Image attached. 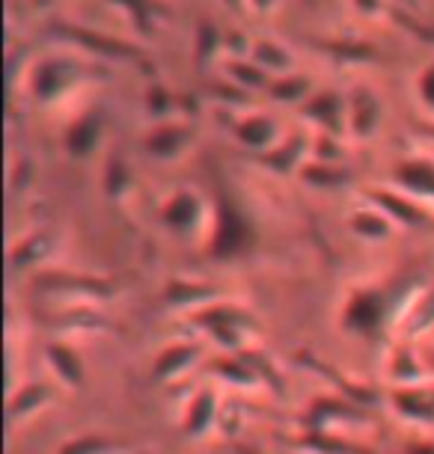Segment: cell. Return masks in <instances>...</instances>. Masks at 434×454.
<instances>
[{
    "label": "cell",
    "mask_w": 434,
    "mask_h": 454,
    "mask_svg": "<svg viewBox=\"0 0 434 454\" xmlns=\"http://www.w3.org/2000/svg\"><path fill=\"white\" fill-rule=\"evenodd\" d=\"M425 291L422 279L405 277L390 282H366V286H354L348 291L343 312H339V324L345 333L369 341H378L387 336L390 327L405 321L407 309L414 300Z\"/></svg>",
    "instance_id": "1"
},
{
    "label": "cell",
    "mask_w": 434,
    "mask_h": 454,
    "mask_svg": "<svg viewBox=\"0 0 434 454\" xmlns=\"http://www.w3.org/2000/svg\"><path fill=\"white\" fill-rule=\"evenodd\" d=\"M259 235L253 226V217L247 208L238 202V196L229 187L220 184L215 196V223H211V238H209V259L215 262H235L244 259L247 253L256 247Z\"/></svg>",
    "instance_id": "2"
},
{
    "label": "cell",
    "mask_w": 434,
    "mask_h": 454,
    "mask_svg": "<svg viewBox=\"0 0 434 454\" xmlns=\"http://www.w3.org/2000/svg\"><path fill=\"white\" fill-rule=\"evenodd\" d=\"M191 324H197V330H202L206 336H211L224 350H244V336L256 330V315H253L241 303H229V300H217L211 306L188 315Z\"/></svg>",
    "instance_id": "3"
},
{
    "label": "cell",
    "mask_w": 434,
    "mask_h": 454,
    "mask_svg": "<svg viewBox=\"0 0 434 454\" xmlns=\"http://www.w3.org/2000/svg\"><path fill=\"white\" fill-rule=\"evenodd\" d=\"M83 78V63L72 57H48L36 63L30 72V96L39 105H51L59 101L69 90H75Z\"/></svg>",
    "instance_id": "4"
},
{
    "label": "cell",
    "mask_w": 434,
    "mask_h": 454,
    "mask_svg": "<svg viewBox=\"0 0 434 454\" xmlns=\"http://www.w3.org/2000/svg\"><path fill=\"white\" fill-rule=\"evenodd\" d=\"M33 291L51 297H66V300H110L116 294V288L101 277H83V273H66V270H48L39 273L33 279Z\"/></svg>",
    "instance_id": "5"
},
{
    "label": "cell",
    "mask_w": 434,
    "mask_h": 454,
    "mask_svg": "<svg viewBox=\"0 0 434 454\" xmlns=\"http://www.w3.org/2000/svg\"><path fill=\"white\" fill-rule=\"evenodd\" d=\"M51 33L57 36L75 42V45L92 51V54L105 57V59H119V63H140L143 59V51L131 42L119 39V36H110V33H99V30H90V27H78V24H54Z\"/></svg>",
    "instance_id": "6"
},
{
    "label": "cell",
    "mask_w": 434,
    "mask_h": 454,
    "mask_svg": "<svg viewBox=\"0 0 434 454\" xmlns=\"http://www.w3.org/2000/svg\"><path fill=\"white\" fill-rule=\"evenodd\" d=\"M366 200H369L372 208H378L384 217L405 229H429L431 226V214L422 208L420 202L411 200V196L398 193V191H387V187H366Z\"/></svg>",
    "instance_id": "7"
},
{
    "label": "cell",
    "mask_w": 434,
    "mask_h": 454,
    "mask_svg": "<svg viewBox=\"0 0 434 454\" xmlns=\"http://www.w3.org/2000/svg\"><path fill=\"white\" fill-rule=\"evenodd\" d=\"M304 119L316 122L330 137L348 134V101L336 90H319L304 101Z\"/></svg>",
    "instance_id": "8"
},
{
    "label": "cell",
    "mask_w": 434,
    "mask_h": 454,
    "mask_svg": "<svg viewBox=\"0 0 434 454\" xmlns=\"http://www.w3.org/2000/svg\"><path fill=\"white\" fill-rule=\"evenodd\" d=\"M101 137H105V110L92 107L63 131V152L75 160H87L99 149Z\"/></svg>",
    "instance_id": "9"
},
{
    "label": "cell",
    "mask_w": 434,
    "mask_h": 454,
    "mask_svg": "<svg viewBox=\"0 0 434 454\" xmlns=\"http://www.w3.org/2000/svg\"><path fill=\"white\" fill-rule=\"evenodd\" d=\"M202 217H206V202L193 191H176L161 205V223L173 235H188L193 229H200Z\"/></svg>",
    "instance_id": "10"
},
{
    "label": "cell",
    "mask_w": 434,
    "mask_h": 454,
    "mask_svg": "<svg viewBox=\"0 0 434 454\" xmlns=\"http://www.w3.org/2000/svg\"><path fill=\"white\" fill-rule=\"evenodd\" d=\"M310 158H312V140H310V134L292 131L283 143H277L274 149L262 152L256 160L265 169H271V173L292 176V173H301V167Z\"/></svg>",
    "instance_id": "11"
},
{
    "label": "cell",
    "mask_w": 434,
    "mask_h": 454,
    "mask_svg": "<svg viewBox=\"0 0 434 454\" xmlns=\"http://www.w3.org/2000/svg\"><path fill=\"white\" fill-rule=\"evenodd\" d=\"M193 131L191 125L185 122H161L152 131L143 137V152L155 160H176L188 152V145L193 143Z\"/></svg>",
    "instance_id": "12"
},
{
    "label": "cell",
    "mask_w": 434,
    "mask_h": 454,
    "mask_svg": "<svg viewBox=\"0 0 434 454\" xmlns=\"http://www.w3.org/2000/svg\"><path fill=\"white\" fill-rule=\"evenodd\" d=\"M351 419H363V407L354 404L351 398L339 395H319L316 401L306 410V427L310 434H330V422L339 425V422H351Z\"/></svg>",
    "instance_id": "13"
},
{
    "label": "cell",
    "mask_w": 434,
    "mask_h": 454,
    "mask_svg": "<svg viewBox=\"0 0 434 454\" xmlns=\"http://www.w3.org/2000/svg\"><path fill=\"white\" fill-rule=\"evenodd\" d=\"M381 116H384V105L369 87H354L348 96V134L354 140H369L378 131Z\"/></svg>",
    "instance_id": "14"
},
{
    "label": "cell",
    "mask_w": 434,
    "mask_h": 454,
    "mask_svg": "<svg viewBox=\"0 0 434 454\" xmlns=\"http://www.w3.org/2000/svg\"><path fill=\"white\" fill-rule=\"evenodd\" d=\"M161 300H164L167 309H188V315H191V312L202 309V306L217 303L220 291L215 286H209V282H202V279L173 277V279H167Z\"/></svg>",
    "instance_id": "15"
},
{
    "label": "cell",
    "mask_w": 434,
    "mask_h": 454,
    "mask_svg": "<svg viewBox=\"0 0 434 454\" xmlns=\"http://www.w3.org/2000/svg\"><path fill=\"white\" fill-rule=\"evenodd\" d=\"M200 356H202V348L197 341H173V345H167L155 356L152 377H155L158 383H176L200 363Z\"/></svg>",
    "instance_id": "16"
},
{
    "label": "cell",
    "mask_w": 434,
    "mask_h": 454,
    "mask_svg": "<svg viewBox=\"0 0 434 454\" xmlns=\"http://www.w3.org/2000/svg\"><path fill=\"white\" fill-rule=\"evenodd\" d=\"M45 363L51 365V372L57 374L59 383H66L69 389H81L87 380V365L83 356L78 354V348L66 339H51L45 345Z\"/></svg>",
    "instance_id": "17"
},
{
    "label": "cell",
    "mask_w": 434,
    "mask_h": 454,
    "mask_svg": "<svg viewBox=\"0 0 434 454\" xmlns=\"http://www.w3.org/2000/svg\"><path fill=\"white\" fill-rule=\"evenodd\" d=\"M390 407L405 422L434 427V392L422 387H396L390 392Z\"/></svg>",
    "instance_id": "18"
},
{
    "label": "cell",
    "mask_w": 434,
    "mask_h": 454,
    "mask_svg": "<svg viewBox=\"0 0 434 454\" xmlns=\"http://www.w3.org/2000/svg\"><path fill=\"white\" fill-rule=\"evenodd\" d=\"M393 182L411 193L414 200L434 202V160L429 158H407L393 167Z\"/></svg>",
    "instance_id": "19"
},
{
    "label": "cell",
    "mask_w": 434,
    "mask_h": 454,
    "mask_svg": "<svg viewBox=\"0 0 434 454\" xmlns=\"http://www.w3.org/2000/svg\"><path fill=\"white\" fill-rule=\"evenodd\" d=\"M235 140L250 152H268L280 143V125L271 114H250L244 119H238L233 128Z\"/></svg>",
    "instance_id": "20"
},
{
    "label": "cell",
    "mask_w": 434,
    "mask_h": 454,
    "mask_svg": "<svg viewBox=\"0 0 434 454\" xmlns=\"http://www.w3.org/2000/svg\"><path fill=\"white\" fill-rule=\"evenodd\" d=\"M217 392L215 387H202L193 392L191 404L185 407V416H182V431L185 436H193V440H200V436H206L211 427L217 425Z\"/></svg>",
    "instance_id": "21"
},
{
    "label": "cell",
    "mask_w": 434,
    "mask_h": 454,
    "mask_svg": "<svg viewBox=\"0 0 434 454\" xmlns=\"http://www.w3.org/2000/svg\"><path fill=\"white\" fill-rule=\"evenodd\" d=\"M54 401V389L42 380H30L24 383L21 389H15L10 395V404H6V422L19 425L24 419H30L33 413H39L42 407Z\"/></svg>",
    "instance_id": "22"
},
{
    "label": "cell",
    "mask_w": 434,
    "mask_h": 454,
    "mask_svg": "<svg viewBox=\"0 0 434 454\" xmlns=\"http://www.w3.org/2000/svg\"><path fill=\"white\" fill-rule=\"evenodd\" d=\"M387 372H390V380H393L396 387H420L425 377H429L422 359L416 356V350L411 345H398L393 354H390Z\"/></svg>",
    "instance_id": "23"
},
{
    "label": "cell",
    "mask_w": 434,
    "mask_h": 454,
    "mask_svg": "<svg viewBox=\"0 0 434 454\" xmlns=\"http://www.w3.org/2000/svg\"><path fill=\"white\" fill-rule=\"evenodd\" d=\"M301 178L316 191H339V187L351 184L354 173L345 164H325V160H306L301 167Z\"/></svg>",
    "instance_id": "24"
},
{
    "label": "cell",
    "mask_w": 434,
    "mask_h": 454,
    "mask_svg": "<svg viewBox=\"0 0 434 454\" xmlns=\"http://www.w3.org/2000/svg\"><path fill=\"white\" fill-rule=\"evenodd\" d=\"M250 59L256 66L265 68L268 74H277V78H283V74H292V66H295L292 54H288V51L280 45V42H274V39H256V42H253Z\"/></svg>",
    "instance_id": "25"
},
{
    "label": "cell",
    "mask_w": 434,
    "mask_h": 454,
    "mask_svg": "<svg viewBox=\"0 0 434 454\" xmlns=\"http://www.w3.org/2000/svg\"><path fill=\"white\" fill-rule=\"evenodd\" d=\"M348 229L363 238V241H387L390 235H393V220L384 217L378 208H360L354 211L351 217H348Z\"/></svg>",
    "instance_id": "26"
},
{
    "label": "cell",
    "mask_w": 434,
    "mask_h": 454,
    "mask_svg": "<svg viewBox=\"0 0 434 454\" xmlns=\"http://www.w3.org/2000/svg\"><path fill=\"white\" fill-rule=\"evenodd\" d=\"M226 74H229V81L238 83V87L247 90V92H262V90L268 92L271 81H274L265 72V68L256 66L253 59H244V57H233V59H229V63H226Z\"/></svg>",
    "instance_id": "27"
},
{
    "label": "cell",
    "mask_w": 434,
    "mask_h": 454,
    "mask_svg": "<svg viewBox=\"0 0 434 454\" xmlns=\"http://www.w3.org/2000/svg\"><path fill=\"white\" fill-rule=\"evenodd\" d=\"M211 372H215L217 377H224L226 383H235V387H241V389H256V387L265 389V383L259 380V374L253 372V365L247 363L244 356L238 359V354L215 359V363H211Z\"/></svg>",
    "instance_id": "28"
},
{
    "label": "cell",
    "mask_w": 434,
    "mask_h": 454,
    "mask_svg": "<svg viewBox=\"0 0 434 454\" xmlns=\"http://www.w3.org/2000/svg\"><path fill=\"white\" fill-rule=\"evenodd\" d=\"M402 330L407 339H420L425 333L434 330V288L431 291L425 288L422 294L414 300V306L407 309L402 321Z\"/></svg>",
    "instance_id": "29"
},
{
    "label": "cell",
    "mask_w": 434,
    "mask_h": 454,
    "mask_svg": "<svg viewBox=\"0 0 434 454\" xmlns=\"http://www.w3.org/2000/svg\"><path fill=\"white\" fill-rule=\"evenodd\" d=\"M51 253V238L45 232H33L24 238L21 244L12 247L10 253V268L12 270H30L33 264L45 262V255Z\"/></svg>",
    "instance_id": "30"
},
{
    "label": "cell",
    "mask_w": 434,
    "mask_h": 454,
    "mask_svg": "<svg viewBox=\"0 0 434 454\" xmlns=\"http://www.w3.org/2000/svg\"><path fill=\"white\" fill-rule=\"evenodd\" d=\"M321 51H327L336 63H372L378 59V51L363 39H334V42H319Z\"/></svg>",
    "instance_id": "31"
},
{
    "label": "cell",
    "mask_w": 434,
    "mask_h": 454,
    "mask_svg": "<svg viewBox=\"0 0 434 454\" xmlns=\"http://www.w3.org/2000/svg\"><path fill=\"white\" fill-rule=\"evenodd\" d=\"M110 4L119 6V10L131 19L134 27H138L140 33H146V36L155 30V21L167 12L158 0H110Z\"/></svg>",
    "instance_id": "32"
},
{
    "label": "cell",
    "mask_w": 434,
    "mask_h": 454,
    "mask_svg": "<svg viewBox=\"0 0 434 454\" xmlns=\"http://www.w3.org/2000/svg\"><path fill=\"white\" fill-rule=\"evenodd\" d=\"M312 96V81L306 74H283L274 78L268 87V98L280 101V105H295V101H306Z\"/></svg>",
    "instance_id": "33"
},
{
    "label": "cell",
    "mask_w": 434,
    "mask_h": 454,
    "mask_svg": "<svg viewBox=\"0 0 434 454\" xmlns=\"http://www.w3.org/2000/svg\"><path fill=\"white\" fill-rule=\"evenodd\" d=\"M301 449L306 451H316V454H372L369 449H363V445H351L345 440H339L334 434H301L295 440Z\"/></svg>",
    "instance_id": "34"
},
{
    "label": "cell",
    "mask_w": 434,
    "mask_h": 454,
    "mask_svg": "<svg viewBox=\"0 0 434 454\" xmlns=\"http://www.w3.org/2000/svg\"><path fill=\"white\" fill-rule=\"evenodd\" d=\"M220 48H226V36L211 21H202L197 27V36H193V54H197V63L209 66Z\"/></svg>",
    "instance_id": "35"
},
{
    "label": "cell",
    "mask_w": 434,
    "mask_h": 454,
    "mask_svg": "<svg viewBox=\"0 0 434 454\" xmlns=\"http://www.w3.org/2000/svg\"><path fill=\"white\" fill-rule=\"evenodd\" d=\"M116 449V442L105 434H81L75 440H66L57 449V454H110Z\"/></svg>",
    "instance_id": "36"
},
{
    "label": "cell",
    "mask_w": 434,
    "mask_h": 454,
    "mask_svg": "<svg viewBox=\"0 0 434 454\" xmlns=\"http://www.w3.org/2000/svg\"><path fill=\"white\" fill-rule=\"evenodd\" d=\"M131 187V167L125 164V158H110L105 169V191L110 196H125Z\"/></svg>",
    "instance_id": "37"
},
{
    "label": "cell",
    "mask_w": 434,
    "mask_h": 454,
    "mask_svg": "<svg viewBox=\"0 0 434 454\" xmlns=\"http://www.w3.org/2000/svg\"><path fill=\"white\" fill-rule=\"evenodd\" d=\"M312 160H325V164H343V149H339V137L321 134L312 140Z\"/></svg>",
    "instance_id": "38"
},
{
    "label": "cell",
    "mask_w": 434,
    "mask_h": 454,
    "mask_svg": "<svg viewBox=\"0 0 434 454\" xmlns=\"http://www.w3.org/2000/svg\"><path fill=\"white\" fill-rule=\"evenodd\" d=\"M211 92H215L217 98H224L226 105H235V107H247L253 101L250 92L241 90L238 83H215V87H211Z\"/></svg>",
    "instance_id": "39"
},
{
    "label": "cell",
    "mask_w": 434,
    "mask_h": 454,
    "mask_svg": "<svg viewBox=\"0 0 434 454\" xmlns=\"http://www.w3.org/2000/svg\"><path fill=\"white\" fill-rule=\"evenodd\" d=\"M143 101H146V110L152 116H167L170 110H173V96H170L164 87H152Z\"/></svg>",
    "instance_id": "40"
},
{
    "label": "cell",
    "mask_w": 434,
    "mask_h": 454,
    "mask_svg": "<svg viewBox=\"0 0 434 454\" xmlns=\"http://www.w3.org/2000/svg\"><path fill=\"white\" fill-rule=\"evenodd\" d=\"M416 92H420V101L429 110H434V63L422 68L420 81H416Z\"/></svg>",
    "instance_id": "41"
},
{
    "label": "cell",
    "mask_w": 434,
    "mask_h": 454,
    "mask_svg": "<svg viewBox=\"0 0 434 454\" xmlns=\"http://www.w3.org/2000/svg\"><path fill=\"white\" fill-rule=\"evenodd\" d=\"M226 48L233 51V54L244 57V54H250V48H253V45H247V36H244V33H229V36H226Z\"/></svg>",
    "instance_id": "42"
},
{
    "label": "cell",
    "mask_w": 434,
    "mask_h": 454,
    "mask_svg": "<svg viewBox=\"0 0 434 454\" xmlns=\"http://www.w3.org/2000/svg\"><path fill=\"white\" fill-rule=\"evenodd\" d=\"M402 454H434V440L422 436V440H411L405 442V451Z\"/></svg>",
    "instance_id": "43"
},
{
    "label": "cell",
    "mask_w": 434,
    "mask_h": 454,
    "mask_svg": "<svg viewBox=\"0 0 434 454\" xmlns=\"http://www.w3.org/2000/svg\"><path fill=\"white\" fill-rule=\"evenodd\" d=\"M247 4H250V6H253V10H256V12H268L271 6L277 4V0H247Z\"/></svg>",
    "instance_id": "44"
},
{
    "label": "cell",
    "mask_w": 434,
    "mask_h": 454,
    "mask_svg": "<svg viewBox=\"0 0 434 454\" xmlns=\"http://www.w3.org/2000/svg\"><path fill=\"white\" fill-rule=\"evenodd\" d=\"M235 454H262V451L250 449V445H244V442H238V445H235Z\"/></svg>",
    "instance_id": "45"
},
{
    "label": "cell",
    "mask_w": 434,
    "mask_h": 454,
    "mask_svg": "<svg viewBox=\"0 0 434 454\" xmlns=\"http://www.w3.org/2000/svg\"><path fill=\"white\" fill-rule=\"evenodd\" d=\"M220 4H224L226 10H233V12H238V10H241V0H220Z\"/></svg>",
    "instance_id": "46"
},
{
    "label": "cell",
    "mask_w": 434,
    "mask_h": 454,
    "mask_svg": "<svg viewBox=\"0 0 434 454\" xmlns=\"http://www.w3.org/2000/svg\"><path fill=\"white\" fill-rule=\"evenodd\" d=\"M420 131H422V134H429V137H434V122H425V125H420Z\"/></svg>",
    "instance_id": "47"
},
{
    "label": "cell",
    "mask_w": 434,
    "mask_h": 454,
    "mask_svg": "<svg viewBox=\"0 0 434 454\" xmlns=\"http://www.w3.org/2000/svg\"><path fill=\"white\" fill-rule=\"evenodd\" d=\"M431 372H434V356H431Z\"/></svg>",
    "instance_id": "48"
}]
</instances>
